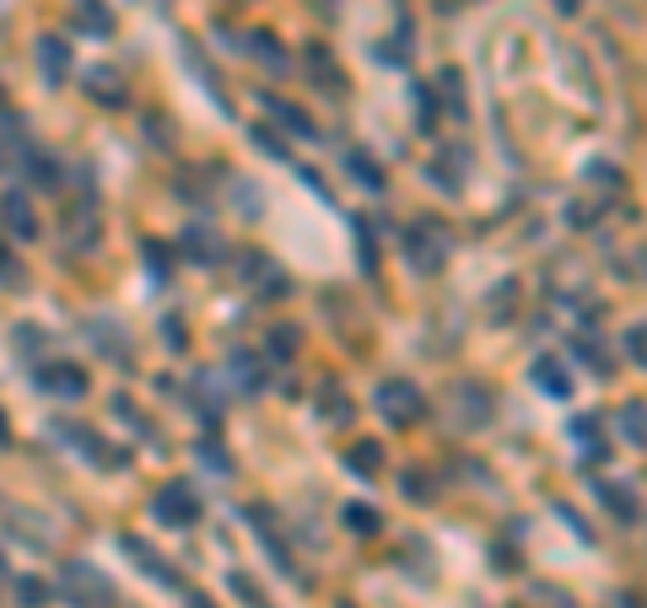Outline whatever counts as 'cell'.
Here are the masks:
<instances>
[{
  "mask_svg": "<svg viewBox=\"0 0 647 608\" xmlns=\"http://www.w3.org/2000/svg\"><path fill=\"white\" fill-rule=\"evenodd\" d=\"M621 426H632V441H647V415L637 410V404H632V410L621 415Z\"/></svg>",
  "mask_w": 647,
  "mask_h": 608,
  "instance_id": "cell-11",
  "label": "cell"
},
{
  "mask_svg": "<svg viewBox=\"0 0 647 608\" xmlns=\"http://www.w3.org/2000/svg\"><path fill=\"white\" fill-rule=\"evenodd\" d=\"M0 216H5V232L33 238V210H27V199H22V194H5V199H0Z\"/></svg>",
  "mask_w": 647,
  "mask_h": 608,
  "instance_id": "cell-5",
  "label": "cell"
},
{
  "mask_svg": "<svg viewBox=\"0 0 647 608\" xmlns=\"http://www.w3.org/2000/svg\"><path fill=\"white\" fill-rule=\"evenodd\" d=\"M38 60H44V71H49V82H60V76L71 71V54H65V49H60L55 38H44V44H38Z\"/></svg>",
  "mask_w": 647,
  "mask_h": 608,
  "instance_id": "cell-7",
  "label": "cell"
},
{
  "mask_svg": "<svg viewBox=\"0 0 647 608\" xmlns=\"http://www.w3.org/2000/svg\"><path fill=\"white\" fill-rule=\"evenodd\" d=\"M448 254V238H443V227H432V221H416L410 232H405V259L416 264V269H438Z\"/></svg>",
  "mask_w": 647,
  "mask_h": 608,
  "instance_id": "cell-2",
  "label": "cell"
},
{
  "mask_svg": "<svg viewBox=\"0 0 647 608\" xmlns=\"http://www.w3.org/2000/svg\"><path fill=\"white\" fill-rule=\"evenodd\" d=\"M38 382L49 388V399H82L87 393V372L82 366H44Z\"/></svg>",
  "mask_w": 647,
  "mask_h": 608,
  "instance_id": "cell-4",
  "label": "cell"
},
{
  "mask_svg": "<svg viewBox=\"0 0 647 608\" xmlns=\"http://www.w3.org/2000/svg\"><path fill=\"white\" fill-rule=\"evenodd\" d=\"M346 518H351V527H357V533H372V527H378V512H362V507H351V512H346Z\"/></svg>",
  "mask_w": 647,
  "mask_h": 608,
  "instance_id": "cell-14",
  "label": "cell"
},
{
  "mask_svg": "<svg viewBox=\"0 0 647 608\" xmlns=\"http://www.w3.org/2000/svg\"><path fill=\"white\" fill-rule=\"evenodd\" d=\"M378 410H383L394 426H410V421L421 415V393H416L410 382H383V393H378Z\"/></svg>",
  "mask_w": 647,
  "mask_h": 608,
  "instance_id": "cell-3",
  "label": "cell"
},
{
  "mask_svg": "<svg viewBox=\"0 0 647 608\" xmlns=\"http://www.w3.org/2000/svg\"><path fill=\"white\" fill-rule=\"evenodd\" d=\"M610 507L615 512H626V522L637 518V490H610Z\"/></svg>",
  "mask_w": 647,
  "mask_h": 608,
  "instance_id": "cell-10",
  "label": "cell"
},
{
  "mask_svg": "<svg viewBox=\"0 0 647 608\" xmlns=\"http://www.w3.org/2000/svg\"><path fill=\"white\" fill-rule=\"evenodd\" d=\"M351 173H357V183H368V189H378L383 178H378V162H368L362 151H351Z\"/></svg>",
  "mask_w": 647,
  "mask_h": 608,
  "instance_id": "cell-8",
  "label": "cell"
},
{
  "mask_svg": "<svg viewBox=\"0 0 647 608\" xmlns=\"http://www.w3.org/2000/svg\"><path fill=\"white\" fill-rule=\"evenodd\" d=\"M626 350H632L637 366H647V329H632V335H626Z\"/></svg>",
  "mask_w": 647,
  "mask_h": 608,
  "instance_id": "cell-12",
  "label": "cell"
},
{
  "mask_svg": "<svg viewBox=\"0 0 647 608\" xmlns=\"http://www.w3.org/2000/svg\"><path fill=\"white\" fill-rule=\"evenodd\" d=\"M351 463H357V469H378L383 452H378V447H351Z\"/></svg>",
  "mask_w": 647,
  "mask_h": 608,
  "instance_id": "cell-13",
  "label": "cell"
},
{
  "mask_svg": "<svg viewBox=\"0 0 647 608\" xmlns=\"http://www.w3.org/2000/svg\"><path fill=\"white\" fill-rule=\"evenodd\" d=\"M76 27H87V33H108L113 16L103 11V0H76Z\"/></svg>",
  "mask_w": 647,
  "mask_h": 608,
  "instance_id": "cell-6",
  "label": "cell"
},
{
  "mask_svg": "<svg viewBox=\"0 0 647 608\" xmlns=\"http://www.w3.org/2000/svg\"><path fill=\"white\" fill-rule=\"evenodd\" d=\"M152 512L168 522V527H189V522L200 518V496L189 490L184 479H173V485H163V490L152 496Z\"/></svg>",
  "mask_w": 647,
  "mask_h": 608,
  "instance_id": "cell-1",
  "label": "cell"
},
{
  "mask_svg": "<svg viewBox=\"0 0 647 608\" xmlns=\"http://www.w3.org/2000/svg\"><path fill=\"white\" fill-rule=\"evenodd\" d=\"M459 404L469 421H486V399H480V388H459Z\"/></svg>",
  "mask_w": 647,
  "mask_h": 608,
  "instance_id": "cell-9",
  "label": "cell"
}]
</instances>
